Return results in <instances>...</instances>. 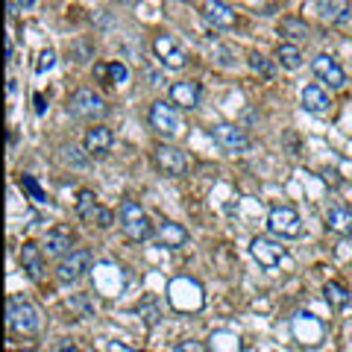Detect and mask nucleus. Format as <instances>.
I'll list each match as a JSON object with an SVG mask.
<instances>
[{"label":"nucleus","mask_w":352,"mask_h":352,"mask_svg":"<svg viewBox=\"0 0 352 352\" xmlns=\"http://www.w3.org/2000/svg\"><path fill=\"white\" fill-rule=\"evenodd\" d=\"M6 323L12 332L18 335H36L38 329H41V317H38V308L32 305L30 300H24V296H9V302H6Z\"/></svg>","instance_id":"1"},{"label":"nucleus","mask_w":352,"mask_h":352,"mask_svg":"<svg viewBox=\"0 0 352 352\" xmlns=\"http://www.w3.org/2000/svg\"><path fill=\"white\" fill-rule=\"evenodd\" d=\"M118 217H120V229H124V235L129 241H135V244H141V241H150L153 238V223L147 212L141 208L135 200H124L118 208Z\"/></svg>","instance_id":"2"},{"label":"nucleus","mask_w":352,"mask_h":352,"mask_svg":"<svg viewBox=\"0 0 352 352\" xmlns=\"http://www.w3.org/2000/svg\"><path fill=\"white\" fill-rule=\"evenodd\" d=\"M168 300L176 311H200L203 308V285L197 279L179 276L168 285Z\"/></svg>","instance_id":"3"},{"label":"nucleus","mask_w":352,"mask_h":352,"mask_svg":"<svg viewBox=\"0 0 352 352\" xmlns=\"http://www.w3.org/2000/svg\"><path fill=\"white\" fill-rule=\"evenodd\" d=\"M68 112L80 120H97L106 115V100L97 91H91V88H80V91L71 94Z\"/></svg>","instance_id":"4"},{"label":"nucleus","mask_w":352,"mask_h":352,"mask_svg":"<svg viewBox=\"0 0 352 352\" xmlns=\"http://www.w3.org/2000/svg\"><path fill=\"white\" fill-rule=\"evenodd\" d=\"M267 229L279 238H300L302 235V220L294 206H273L267 214Z\"/></svg>","instance_id":"5"},{"label":"nucleus","mask_w":352,"mask_h":352,"mask_svg":"<svg viewBox=\"0 0 352 352\" xmlns=\"http://www.w3.org/2000/svg\"><path fill=\"white\" fill-rule=\"evenodd\" d=\"M88 270H94V267H91V252H88V250H71L68 256L59 261L56 279H59L62 285H71V282H80Z\"/></svg>","instance_id":"6"},{"label":"nucleus","mask_w":352,"mask_h":352,"mask_svg":"<svg viewBox=\"0 0 352 352\" xmlns=\"http://www.w3.org/2000/svg\"><path fill=\"white\" fill-rule=\"evenodd\" d=\"M150 126L156 129L162 138H176V135H179L182 120H179V115H176L173 103H164V100L153 103L150 106Z\"/></svg>","instance_id":"7"},{"label":"nucleus","mask_w":352,"mask_h":352,"mask_svg":"<svg viewBox=\"0 0 352 352\" xmlns=\"http://www.w3.org/2000/svg\"><path fill=\"white\" fill-rule=\"evenodd\" d=\"M212 138H214L226 153H247V150H250L247 132L241 129V126H235V124H214V126H212Z\"/></svg>","instance_id":"8"},{"label":"nucleus","mask_w":352,"mask_h":352,"mask_svg":"<svg viewBox=\"0 0 352 352\" xmlns=\"http://www.w3.org/2000/svg\"><path fill=\"white\" fill-rule=\"evenodd\" d=\"M250 252H252V258H256L264 270H276L282 264V258H285V247L273 244L270 238H252Z\"/></svg>","instance_id":"9"},{"label":"nucleus","mask_w":352,"mask_h":352,"mask_svg":"<svg viewBox=\"0 0 352 352\" xmlns=\"http://www.w3.org/2000/svg\"><path fill=\"white\" fill-rule=\"evenodd\" d=\"M153 50H156V56H159V62L164 65V68H170V71L185 68V50L179 47V41H176L173 36H156Z\"/></svg>","instance_id":"10"},{"label":"nucleus","mask_w":352,"mask_h":352,"mask_svg":"<svg viewBox=\"0 0 352 352\" xmlns=\"http://www.w3.org/2000/svg\"><path fill=\"white\" fill-rule=\"evenodd\" d=\"M156 164H159V170H164L168 176H182L188 170V156L173 144H159L156 147Z\"/></svg>","instance_id":"11"},{"label":"nucleus","mask_w":352,"mask_h":352,"mask_svg":"<svg viewBox=\"0 0 352 352\" xmlns=\"http://www.w3.org/2000/svg\"><path fill=\"white\" fill-rule=\"evenodd\" d=\"M311 68H314V74H317V80L320 82H326L329 88H344V82H346V74H344V68L332 59V56H326V53H320L314 62H311Z\"/></svg>","instance_id":"12"},{"label":"nucleus","mask_w":352,"mask_h":352,"mask_svg":"<svg viewBox=\"0 0 352 352\" xmlns=\"http://www.w3.org/2000/svg\"><path fill=\"white\" fill-rule=\"evenodd\" d=\"M203 18L217 30H229V27H235V21H238L235 9L229 3H223V0H206L203 3Z\"/></svg>","instance_id":"13"},{"label":"nucleus","mask_w":352,"mask_h":352,"mask_svg":"<svg viewBox=\"0 0 352 352\" xmlns=\"http://www.w3.org/2000/svg\"><path fill=\"white\" fill-rule=\"evenodd\" d=\"M294 335L300 344L314 346V344H320V338H323V323L317 320L314 314H296L294 317Z\"/></svg>","instance_id":"14"},{"label":"nucleus","mask_w":352,"mask_h":352,"mask_svg":"<svg viewBox=\"0 0 352 352\" xmlns=\"http://www.w3.org/2000/svg\"><path fill=\"white\" fill-rule=\"evenodd\" d=\"M85 153L88 156H106L109 150H112V144H115V135H112V129L109 126H103V124H97V126H91L85 132Z\"/></svg>","instance_id":"15"},{"label":"nucleus","mask_w":352,"mask_h":352,"mask_svg":"<svg viewBox=\"0 0 352 352\" xmlns=\"http://www.w3.org/2000/svg\"><path fill=\"white\" fill-rule=\"evenodd\" d=\"M71 244H74L71 232L59 226V229H50V232H47V238H44L41 250H44V256H50V258H65V256L71 252Z\"/></svg>","instance_id":"16"},{"label":"nucleus","mask_w":352,"mask_h":352,"mask_svg":"<svg viewBox=\"0 0 352 352\" xmlns=\"http://www.w3.org/2000/svg\"><path fill=\"white\" fill-rule=\"evenodd\" d=\"M170 103L191 112V109L200 106V85L197 82H173L170 85Z\"/></svg>","instance_id":"17"},{"label":"nucleus","mask_w":352,"mask_h":352,"mask_svg":"<svg viewBox=\"0 0 352 352\" xmlns=\"http://www.w3.org/2000/svg\"><path fill=\"white\" fill-rule=\"evenodd\" d=\"M21 267L27 270V276L30 279H41V273H44V250L38 244H32V241H27L24 247H21Z\"/></svg>","instance_id":"18"},{"label":"nucleus","mask_w":352,"mask_h":352,"mask_svg":"<svg viewBox=\"0 0 352 352\" xmlns=\"http://www.w3.org/2000/svg\"><path fill=\"white\" fill-rule=\"evenodd\" d=\"M156 235H159L162 244H164V247H170V250H179V247L188 244V232H185L179 223H173V220H162Z\"/></svg>","instance_id":"19"},{"label":"nucleus","mask_w":352,"mask_h":352,"mask_svg":"<svg viewBox=\"0 0 352 352\" xmlns=\"http://www.w3.org/2000/svg\"><path fill=\"white\" fill-rule=\"evenodd\" d=\"M326 223L338 235H352V212H349V208H344V206H332V208H329Z\"/></svg>","instance_id":"20"},{"label":"nucleus","mask_w":352,"mask_h":352,"mask_svg":"<svg viewBox=\"0 0 352 352\" xmlns=\"http://www.w3.org/2000/svg\"><path fill=\"white\" fill-rule=\"evenodd\" d=\"M302 106L308 109V112H314V115H320L329 109V94L323 91L320 85H305L302 88Z\"/></svg>","instance_id":"21"},{"label":"nucleus","mask_w":352,"mask_h":352,"mask_svg":"<svg viewBox=\"0 0 352 352\" xmlns=\"http://www.w3.org/2000/svg\"><path fill=\"white\" fill-rule=\"evenodd\" d=\"M323 18L326 21H332V24H349V18H352V6H349V0H326L323 3Z\"/></svg>","instance_id":"22"},{"label":"nucleus","mask_w":352,"mask_h":352,"mask_svg":"<svg viewBox=\"0 0 352 352\" xmlns=\"http://www.w3.org/2000/svg\"><path fill=\"white\" fill-rule=\"evenodd\" d=\"M323 294H326V302L332 305L335 311H340V308H346L352 302V294L344 288V285H338V282H326Z\"/></svg>","instance_id":"23"},{"label":"nucleus","mask_w":352,"mask_h":352,"mask_svg":"<svg viewBox=\"0 0 352 352\" xmlns=\"http://www.w3.org/2000/svg\"><path fill=\"white\" fill-rule=\"evenodd\" d=\"M208 352H241V338L235 332H214Z\"/></svg>","instance_id":"24"},{"label":"nucleus","mask_w":352,"mask_h":352,"mask_svg":"<svg viewBox=\"0 0 352 352\" xmlns=\"http://www.w3.org/2000/svg\"><path fill=\"white\" fill-rule=\"evenodd\" d=\"M276 56H279V62H282V68H288V71H296V68L302 65V53H300V47H296V44H291V41H282V44H279Z\"/></svg>","instance_id":"25"},{"label":"nucleus","mask_w":352,"mask_h":352,"mask_svg":"<svg viewBox=\"0 0 352 352\" xmlns=\"http://www.w3.org/2000/svg\"><path fill=\"white\" fill-rule=\"evenodd\" d=\"M279 32L282 36H288L291 41H302V38H308V24L300 21V18H282L279 21Z\"/></svg>","instance_id":"26"},{"label":"nucleus","mask_w":352,"mask_h":352,"mask_svg":"<svg viewBox=\"0 0 352 352\" xmlns=\"http://www.w3.org/2000/svg\"><path fill=\"white\" fill-rule=\"evenodd\" d=\"M18 185H21V188H24V194H30V200L32 203H47L50 200V197H47V191H44L41 188V185L36 182V176H30V173H24V176H21V179H18Z\"/></svg>","instance_id":"27"},{"label":"nucleus","mask_w":352,"mask_h":352,"mask_svg":"<svg viewBox=\"0 0 352 352\" xmlns=\"http://www.w3.org/2000/svg\"><path fill=\"white\" fill-rule=\"evenodd\" d=\"M97 208H100V203L94 200V194L91 191H80V200H76V212H80V217L82 220H94Z\"/></svg>","instance_id":"28"},{"label":"nucleus","mask_w":352,"mask_h":352,"mask_svg":"<svg viewBox=\"0 0 352 352\" xmlns=\"http://www.w3.org/2000/svg\"><path fill=\"white\" fill-rule=\"evenodd\" d=\"M109 80H112V85H126L129 82V68L120 59L109 62Z\"/></svg>","instance_id":"29"},{"label":"nucleus","mask_w":352,"mask_h":352,"mask_svg":"<svg viewBox=\"0 0 352 352\" xmlns=\"http://www.w3.org/2000/svg\"><path fill=\"white\" fill-rule=\"evenodd\" d=\"M250 68L256 71V74H261V76H267V80L273 76V65H270L267 59H264L261 53H250Z\"/></svg>","instance_id":"30"},{"label":"nucleus","mask_w":352,"mask_h":352,"mask_svg":"<svg viewBox=\"0 0 352 352\" xmlns=\"http://www.w3.org/2000/svg\"><path fill=\"white\" fill-rule=\"evenodd\" d=\"M53 62H56V53H53V50H41V56H38V62H36V74L50 71Z\"/></svg>","instance_id":"31"},{"label":"nucleus","mask_w":352,"mask_h":352,"mask_svg":"<svg viewBox=\"0 0 352 352\" xmlns=\"http://www.w3.org/2000/svg\"><path fill=\"white\" fill-rule=\"evenodd\" d=\"M176 352H208V346L200 344V340H182V344L176 346Z\"/></svg>","instance_id":"32"},{"label":"nucleus","mask_w":352,"mask_h":352,"mask_svg":"<svg viewBox=\"0 0 352 352\" xmlns=\"http://www.w3.org/2000/svg\"><path fill=\"white\" fill-rule=\"evenodd\" d=\"M138 314H147L144 320H147L150 326H156V323H159V311H156V305H150V302H147V305H141V308H138Z\"/></svg>","instance_id":"33"},{"label":"nucleus","mask_w":352,"mask_h":352,"mask_svg":"<svg viewBox=\"0 0 352 352\" xmlns=\"http://www.w3.org/2000/svg\"><path fill=\"white\" fill-rule=\"evenodd\" d=\"M71 305L76 308V311H82V314H91V311H94V305H88V302L82 300V296H74Z\"/></svg>","instance_id":"34"},{"label":"nucleus","mask_w":352,"mask_h":352,"mask_svg":"<svg viewBox=\"0 0 352 352\" xmlns=\"http://www.w3.org/2000/svg\"><path fill=\"white\" fill-rule=\"evenodd\" d=\"M65 153H68V156H65V159H68V162H74V164H80V168H82V164H85V156H76V153H80V150H76V147H68V150H65Z\"/></svg>","instance_id":"35"},{"label":"nucleus","mask_w":352,"mask_h":352,"mask_svg":"<svg viewBox=\"0 0 352 352\" xmlns=\"http://www.w3.org/2000/svg\"><path fill=\"white\" fill-rule=\"evenodd\" d=\"M44 109H47V100H44V94H36V115H44Z\"/></svg>","instance_id":"36"},{"label":"nucleus","mask_w":352,"mask_h":352,"mask_svg":"<svg viewBox=\"0 0 352 352\" xmlns=\"http://www.w3.org/2000/svg\"><path fill=\"white\" fill-rule=\"evenodd\" d=\"M109 352H138V349H129L126 344H109Z\"/></svg>","instance_id":"37"},{"label":"nucleus","mask_w":352,"mask_h":352,"mask_svg":"<svg viewBox=\"0 0 352 352\" xmlns=\"http://www.w3.org/2000/svg\"><path fill=\"white\" fill-rule=\"evenodd\" d=\"M12 3H15V6H24V9H30L32 3H36V0H12Z\"/></svg>","instance_id":"38"},{"label":"nucleus","mask_w":352,"mask_h":352,"mask_svg":"<svg viewBox=\"0 0 352 352\" xmlns=\"http://www.w3.org/2000/svg\"><path fill=\"white\" fill-rule=\"evenodd\" d=\"M62 352H80V349H62Z\"/></svg>","instance_id":"39"}]
</instances>
